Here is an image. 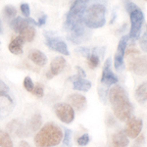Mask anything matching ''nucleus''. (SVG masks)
<instances>
[{"instance_id": "1", "label": "nucleus", "mask_w": 147, "mask_h": 147, "mask_svg": "<svg viewBox=\"0 0 147 147\" xmlns=\"http://www.w3.org/2000/svg\"><path fill=\"white\" fill-rule=\"evenodd\" d=\"M86 2L87 0H75L64 23V28L68 30V39L77 44L82 43L89 38L84 23Z\"/></svg>"}, {"instance_id": "2", "label": "nucleus", "mask_w": 147, "mask_h": 147, "mask_svg": "<svg viewBox=\"0 0 147 147\" xmlns=\"http://www.w3.org/2000/svg\"><path fill=\"white\" fill-rule=\"evenodd\" d=\"M109 100L117 119L127 122L132 117L134 106L123 86L120 84L114 85L109 90Z\"/></svg>"}, {"instance_id": "3", "label": "nucleus", "mask_w": 147, "mask_h": 147, "mask_svg": "<svg viewBox=\"0 0 147 147\" xmlns=\"http://www.w3.org/2000/svg\"><path fill=\"white\" fill-rule=\"evenodd\" d=\"M63 131L54 123H47L34 136L36 147H53L62 141Z\"/></svg>"}, {"instance_id": "4", "label": "nucleus", "mask_w": 147, "mask_h": 147, "mask_svg": "<svg viewBox=\"0 0 147 147\" xmlns=\"http://www.w3.org/2000/svg\"><path fill=\"white\" fill-rule=\"evenodd\" d=\"M84 23L88 28H102L106 23V7L102 4L89 6L84 11Z\"/></svg>"}, {"instance_id": "5", "label": "nucleus", "mask_w": 147, "mask_h": 147, "mask_svg": "<svg viewBox=\"0 0 147 147\" xmlns=\"http://www.w3.org/2000/svg\"><path fill=\"white\" fill-rule=\"evenodd\" d=\"M15 108V98L10 88L0 79V120L5 119L13 112Z\"/></svg>"}, {"instance_id": "6", "label": "nucleus", "mask_w": 147, "mask_h": 147, "mask_svg": "<svg viewBox=\"0 0 147 147\" xmlns=\"http://www.w3.org/2000/svg\"><path fill=\"white\" fill-rule=\"evenodd\" d=\"M130 18V30L129 34V38H130L132 41H136L139 38L141 32L142 25L144 23V15L143 12L139 7L134 9L129 13Z\"/></svg>"}, {"instance_id": "7", "label": "nucleus", "mask_w": 147, "mask_h": 147, "mask_svg": "<svg viewBox=\"0 0 147 147\" xmlns=\"http://www.w3.org/2000/svg\"><path fill=\"white\" fill-rule=\"evenodd\" d=\"M44 36H45V44L48 48L58 52V53L63 54V55H70V51H69L67 44L63 39H61L58 36H54V35H52V32H44Z\"/></svg>"}, {"instance_id": "8", "label": "nucleus", "mask_w": 147, "mask_h": 147, "mask_svg": "<svg viewBox=\"0 0 147 147\" xmlns=\"http://www.w3.org/2000/svg\"><path fill=\"white\" fill-rule=\"evenodd\" d=\"M54 111L59 120L64 124H71L75 120V110L68 103H57Z\"/></svg>"}, {"instance_id": "9", "label": "nucleus", "mask_w": 147, "mask_h": 147, "mask_svg": "<svg viewBox=\"0 0 147 147\" xmlns=\"http://www.w3.org/2000/svg\"><path fill=\"white\" fill-rule=\"evenodd\" d=\"M129 35H124L120 39L119 44H118L117 52L114 57V66L117 71H121L124 68V57L127 52V42H129Z\"/></svg>"}, {"instance_id": "10", "label": "nucleus", "mask_w": 147, "mask_h": 147, "mask_svg": "<svg viewBox=\"0 0 147 147\" xmlns=\"http://www.w3.org/2000/svg\"><path fill=\"white\" fill-rule=\"evenodd\" d=\"M142 127H143V123H142L141 119L136 117H131L129 121H127V125H125L124 131L127 137L136 139L140 134Z\"/></svg>"}, {"instance_id": "11", "label": "nucleus", "mask_w": 147, "mask_h": 147, "mask_svg": "<svg viewBox=\"0 0 147 147\" xmlns=\"http://www.w3.org/2000/svg\"><path fill=\"white\" fill-rule=\"evenodd\" d=\"M112 61L111 58H108L104 64L103 71H102V77H101V84L106 85V86H110V85L116 84L119 82L118 77L112 72Z\"/></svg>"}, {"instance_id": "12", "label": "nucleus", "mask_w": 147, "mask_h": 147, "mask_svg": "<svg viewBox=\"0 0 147 147\" xmlns=\"http://www.w3.org/2000/svg\"><path fill=\"white\" fill-rule=\"evenodd\" d=\"M66 65V60L62 56H57L52 60L50 64V71L47 72L46 77L47 79H52L53 77L59 75L64 70Z\"/></svg>"}, {"instance_id": "13", "label": "nucleus", "mask_w": 147, "mask_h": 147, "mask_svg": "<svg viewBox=\"0 0 147 147\" xmlns=\"http://www.w3.org/2000/svg\"><path fill=\"white\" fill-rule=\"evenodd\" d=\"M9 25H10V28L14 30V32H16L19 34V32H20L23 28H25L27 26L30 25V26L35 27V26H37V23L32 18L24 19L22 17H16L11 21Z\"/></svg>"}, {"instance_id": "14", "label": "nucleus", "mask_w": 147, "mask_h": 147, "mask_svg": "<svg viewBox=\"0 0 147 147\" xmlns=\"http://www.w3.org/2000/svg\"><path fill=\"white\" fill-rule=\"evenodd\" d=\"M129 68L134 73L138 76L146 74V56L136 57L129 62Z\"/></svg>"}, {"instance_id": "15", "label": "nucleus", "mask_w": 147, "mask_h": 147, "mask_svg": "<svg viewBox=\"0 0 147 147\" xmlns=\"http://www.w3.org/2000/svg\"><path fill=\"white\" fill-rule=\"evenodd\" d=\"M68 102L73 108H75L78 111H84L86 108V98L79 93H74L68 96Z\"/></svg>"}, {"instance_id": "16", "label": "nucleus", "mask_w": 147, "mask_h": 147, "mask_svg": "<svg viewBox=\"0 0 147 147\" xmlns=\"http://www.w3.org/2000/svg\"><path fill=\"white\" fill-rule=\"evenodd\" d=\"M71 80L73 82V88L75 90L79 91H88L91 88L92 84L89 80H85L84 78L79 77V76H74L71 78Z\"/></svg>"}, {"instance_id": "17", "label": "nucleus", "mask_w": 147, "mask_h": 147, "mask_svg": "<svg viewBox=\"0 0 147 147\" xmlns=\"http://www.w3.org/2000/svg\"><path fill=\"white\" fill-rule=\"evenodd\" d=\"M129 143V137L127 136L124 130H120V131H117L113 134L110 145L114 147H127Z\"/></svg>"}, {"instance_id": "18", "label": "nucleus", "mask_w": 147, "mask_h": 147, "mask_svg": "<svg viewBox=\"0 0 147 147\" xmlns=\"http://www.w3.org/2000/svg\"><path fill=\"white\" fill-rule=\"evenodd\" d=\"M28 58H30V61H32L35 65L39 66V67H43L47 63V57L45 56V54L40 50H37V49L30 50V54H28Z\"/></svg>"}, {"instance_id": "19", "label": "nucleus", "mask_w": 147, "mask_h": 147, "mask_svg": "<svg viewBox=\"0 0 147 147\" xmlns=\"http://www.w3.org/2000/svg\"><path fill=\"white\" fill-rule=\"evenodd\" d=\"M25 43L24 39L21 36H17L15 39H13L10 42L8 46V49L10 50L11 53H13L14 55H21L23 54V45Z\"/></svg>"}, {"instance_id": "20", "label": "nucleus", "mask_w": 147, "mask_h": 147, "mask_svg": "<svg viewBox=\"0 0 147 147\" xmlns=\"http://www.w3.org/2000/svg\"><path fill=\"white\" fill-rule=\"evenodd\" d=\"M19 36H21L24 39L25 42H30L34 39L35 36V28L34 26L28 25L25 28H23L20 32H19Z\"/></svg>"}, {"instance_id": "21", "label": "nucleus", "mask_w": 147, "mask_h": 147, "mask_svg": "<svg viewBox=\"0 0 147 147\" xmlns=\"http://www.w3.org/2000/svg\"><path fill=\"white\" fill-rule=\"evenodd\" d=\"M136 98L140 105H145L147 100V85L146 82H143L139 85L136 90Z\"/></svg>"}, {"instance_id": "22", "label": "nucleus", "mask_w": 147, "mask_h": 147, "mask_svg": "<svg viewBox=\"0 0 147 147\" xmlns=\"http://www.w3.org/2000/svg\"><path fill=\"white\" fill-rule=\"evenodd\" d=\"M41 124H42V118L40 116V114H35V115L32 117L30 122L28 123L27 129L28 130V132L38 130L39 127H41Z\"/></svg>"}, {"instance_id": "23", "label": "nucleus", "mask_w": 147, "mask_h": 147, "mask_svg": "<svg viewBox=\"0 0 147 147\" xmlns=\"http://www.w3.org/2000/svg\"><path fill=\"white\" fill-rule=\"evenodd\" d=\"M0 147H14L9 134L2 129H0Z\"/></svg>"}, {"instance_id": "24", "label": "nucleus", "mask_w": 147, "mask_h": 147, "mask_svg": "<svg viewBox=\"0 0 147 147\" xmlns=\"http://www.w3.org/2000/svg\"><path fill=\"white\" fill-rule=\"evenodd\" d=\"M64 131H65V134H64V138H62L64 144H65L66 146H68V147H71V146H72L73 131L70 129H64Z\"/></svg>"}, {"instance_id": "25", "label": "nucleus", "mask_w": 147, "mask_h": 147, "mask_svg": "<svg viewBox=\"0 0 147 147\" xmlns=\"http://www.w3.org/2000/svg\"><path fill=\"white\" fill-rule=\"evenodd\" d=\"M3 13H4V15H5V17L7 19H12L16 16V14H17V10H16V8L14 6L7 5L5 8H4Z\"/></svg>"}, {"instance_id": "26", "label": "nucleus", "mask_w": 147, "mask_h": 147, "mask_svg": "<svg viewBox=\"0 0 147 147\" xmlns=\"http://www.w3.org/2000/svg\"><path fill=\"white\" fill-rule=\"evenodd\" d=\"M32 93L34 94V95L36 96V97H38V98H41V97H43V95H44L43 86H42L41 84H37L34 87V89H32Z\"/></svg>"}, {"instance_id": "27", "label": "nucleus", "mask_w": 147, "mask_h": 147, "mask_svg": "<svg viewBox=\"0 0 147 147\" xmlns=\"http://www.w3.org/2000/svg\"><path fill=\"white\" fill-rule=\"evenodd\" d=\"M89 141H90V136L87 134H82V136H80L79 138H78V144H79L80 146H86L87 144L89 143Z\"/></svg>"}, {"instance_id": "28", "label": "nucleus", "mask_w": 147, "mask_h": 147, "mask_svg": "<svg viewBox=\"0 0 147 147\" xmlns=\"http://www.w3.org/2000/svg\"><path fill=\"white\" fill-rule=\"evenodd\" d=\"M24 87H25V88L30 92H32V89H34V82H32V80L30 77H26L25 80H24Z\"/></svg>"}, {"instance_id": "29", "label": "nucleus", "mask_w": 147, "mask_h": 147, "mask_svg": "<svg viewBox=\"0 0 147 147\" xmlns=\"http://www.w3.org/2000/svg\"><path fill=\"white\" fill-rule=\"evenodd\" d=\"M139 44H140L141 49L143 50V52L147 51V32H144L143 35L139 38Z\"/></svg>"}, {"instance_id": "30", "label": "nucleus", "mask_w": 147, "mask_h": 147, "mask_svg": "<svg viewBox=\"0 0 147 147\" xmlns=\"http://www.w3.org/2000/svg\"><path fill=\"white\" fill-rule=\"evenodd\" d=\"M21 12L23 13L24 16H26L27 18L30 17V5L28 3H22L20 6Z\"/></svg>"}, {"instance_id": "31", "label": "nucleus", "mask_w": 147, "mask_h": 147, "mask_svg": "<svg viewBox=\"0 0 147 147\" xmlns=\"http://www.w3.org/2000/svg\"><path fill=\"white\" fill-rule=\"evenodd\" d=\"M137 7H138V6H137L136 3H132V2H127V5H125V9H127V13L129 14L131 11H134V9H136Z\"/></svg>"}, {"instance_id": "32", "label": "nucleus", "mask_w": 147, "mask_h": 147, "mask_svg": "<svg viewBox=\"0 0 147 147\" xmlns=\"http://www.w3.org/2000/svg\"><path fill=\"white\" fill-rule=\"evenodd\" d=\"M46 21H47V15H42L41 17L39 18L38 22H36L37 27H42V26H44L46 23Z\"/></svg>"}, {"instance_id": "33", "label": "nucleus", "mask_w": 147, "mask_h": 147, "mask_svg": "<svg viewBox=\"0 0 147 147\" xmlns=\"http://www.w3.org/2000/svg\"><path fill=\"white\" fill-rule=\"evenodd\" d=\"M76 69H77V71H78V76H79V77H82V78H84V79H85V77H86V74H85V72L84 71V69L79 67V66H77Z\"/></svg>"}, {"instance_id": "34", "label": "nucleus", "mask_w": 147, "mask_h": 147, "mask_svg": "<svg viewBox=\"0 0 147 147\" xmlns=\"http://www.w3.org/2000/svg\"><path fill=\"white\" fill-rule=\"evenodd\" d=\"M99 95H100L101 100L103 101L104 103H106V95H107V92H106V90L104 91L102 88H99Z\"/></svg>"}, {"instance_id": "35", "label": "nucleus", "mask_w": 147, "mask_h": 147, "mask_svg": "<svg viewBox=\"0 0 147 147\" xmlns=\"http://www.w3.org/2000/svg\"><path fill=\"white\" fill-rule=\"evenodd\" d=\"M20 147H30V144L28 143V142H26V141H21L20 142Z\"/></svg>"}, {"instance_id": "36", "label": "nucleus", "mask_w": 147, "mask_h": 147, "mask_svg": "<svg viewBox=\"0 0 147 147\" xmlns=\"http://www.w3.org/2000/svg\"><path fill=\"white\" fill-rule=\"evenodd\" d=\"M2 34V27H1V21H0V34Z\"/></svg>"}, {"instance_id": "37", "label": "nucleus", "mask_w": 147, "mask_h": 147, "mask_svg": "<svg viewBox=\"0 0 147 147\" xmlns=\"http://www.w3.org/2000/svg\"><path fill=\"white\" fill-rule=\"evenodd\" d=\"M87 1H88V0H87Z\"/></svg>"}]
</instances>
